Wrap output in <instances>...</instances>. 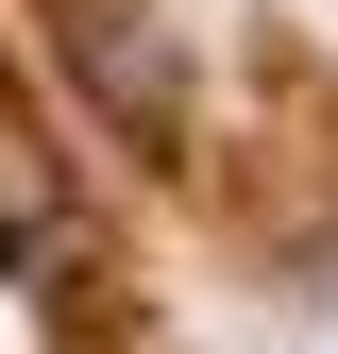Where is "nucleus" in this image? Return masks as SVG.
Here are the masks:
<instances>
[{
    "instance_id": "obj_2",
    "label": "nucleus",
    "mask_w": 338,
    "mask_h": 354,
    "mask_svg": "<svg viewBox=\"0 0 338 354\" xmlns=\"http://www.w3.org/2000/svg\"><path fill=\"white\" fill-rule=\"evenodd\" d=\"M84 68H102V102L136 118V136H169V51L136 34V0H84Z\"/></svg>"
},
{
    "instance_id": "obj_1",
    "label": "nucleus",
    "mask_w": 338,
    "mask_h": 354,
    "mask_svg": "<svg viewBox=\"0 0 338 354\" xmlns=\"http://www.w3.org/2000/svg\"><path fill=\"white\" fill-rule=\"evenodd\" d=\"M68 253V169H51V136H34L17 102H0V270H51Z\"/></svg>"
}]
</instances>
